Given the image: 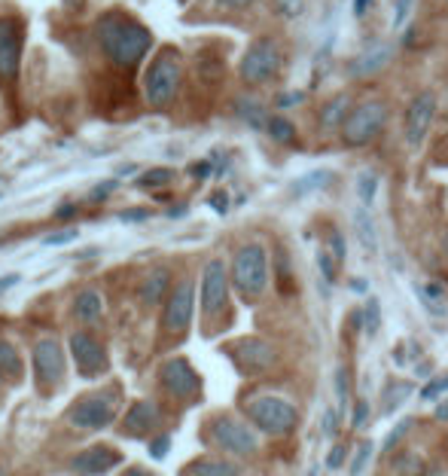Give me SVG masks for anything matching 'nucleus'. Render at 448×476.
<instances>
[{
    "label": "nucleus",
    "mask_w": 448,
    "mask_h": 476,
    "mask_svg": "<svg viewBox=\"0 0 448 476\" xmlns=\"http://www.w3.org/2000/svg\"><path fill=\"white\" fill-rule=\"evenodd\" d=\"M345 461H348V449L342 443H335L330 452H326V467L330 471H339V467H345Z\"/></svg>",
    "instance_id": "a19ab883"
},
{
    "label": "nucleus",
    "mask_w": 448,
    "mask_h": 476,
    "mask_svg": "<svg viewBox=\"0 0 448 476\" xmlns=\"http://www.w3.org/2000/svg\"><path fill=\"white\" fill-rule=\"evenodd\" d=\"M229 269L223 259H207L205 269H201V285H199V302H201V315L211 321L220 318L229 309Z\"/></svg>",
    "instance_id": "ddd939ff"
},
{
    "label": "nucleus",
    "mask_w": 448,
    "mask_h": 476,
    "mask_svg": "<svg viewBox=\"0 0 448 476\" xmlns=\"http://www.w3.org/2000/svg\"><path fill=\"white\" fill-rule=\"evenodd\" d=\"M378 187H382V181H378L376 171L366 168V171H360V174H357L354 190H357V199H360V205H363V208H372V205H376Z\"/></svg>",
    "instance_id": "c85d7f7f"
},
{
    "label": "nucleus",
    "mask_w": 448,
    "mask_h": 476,
    "mask_svg": "<svg viewBox=\"0 0 448 476\" xmlns=\"http://www.w3.org/2000/svg\"><path fill=\"white\" fill-rule=\"evenodd\" d=\"M207 202H211V208H214L216 214H226V211H229V196H226L223 190H216L214 196L207 199Z\"/></svg>",
    "instance_id": "de8ad7c7"
},
{
    "label": "nucleus",
    "mask_w": 448,
    "mask_h": 476,
    "mask_svg": "<svg viewBox=\"0 0 448 476\" xmlns=\"http://www.w3.org/2000/svg\"><path fill=\"white\" fill-rule=\"evenodd\" d=\"M409 13H412V0H393V28H397V31L406 25Z\"/></svg>",
    "instance_id": "79ce46f5"
},
{
    "label": "nucleus",
    "mask_w": 448,
    "mask_h": 476,
    "mask_svg": "<svg viewBox=\"0 0 448 476\" xmlns=\"http://www.w3.org/2000/svg\"><path fill=\"white\" fill-rule=\"evenodd\" d=\"M330 244H333V251H335V259L342 263V259H345V242H342L339 229H333V233H330Z\"/></svg>",
    "instance_id": "8fccbe9b"
},
{
    "label": "nucleus",
    "mask_w": 448,
    "mask_h": 476,
    "mask_svg": "<svg viewBox=\"0 0 448 476\" xmlns=\"http://www.w3.org/2000/svg\"><path fill=\"white\" fill-rule=\"evenodd\" d=\"M339 409L335 406H326L324 412V437H335V430H339Z\"/></svg>",
    "instance_id": "a18cd8bd"
},
{
    "label": "nucleus",
    "mask_w": 448,
    "mask_h": 476,
    "mask_svg": "<svg viewBox=\"0 0 448 476\" xmlns=\"http://www.w3.org/2000/svg\"><path fill=\"white\" fill-rule=\"evenodd\" d=\"M333 181H335V174H333L330 168H317V171H309V174H302L299 181H293L290 192H293V196H309V192L326 190Z\"/></svg>",
    "instance_id": "a878e982"
},
{
    "label": "nucleus",
    "mask_w": 448,
    "mask_h": 476,
    "mask_svg": "<svg viewBox=\"0 0 448 476\" xmlns=\"http://www.w3.org/2000/svg\"><path fill=\"white\" fill-rule=\"evenodd\" d=\"M196 315V285H192L190 275H183L181 281H174L162 302V336L181 342L186 336Z\"/></svg>",
    "instance_id": "0eeeda50"
},
{
    "label": "nucleus",
    "mask_w": 448,
    "mask_h": 476,
    "mask_svg": "<svg viewBox=\"0 0 448 476\" xmlns=\"http://www.w3.org/2000/svg\"><path fill=\"white\" fill-rule=\"evenodd\" d=\"M433 116H436V95L430 89L418 92L412 104L406 110V119H402V138H406L409 147H421L424 138L430 135Z\"/></svg>",
    "instance_id": "2eb2a0df"
},
{
    "label": "nucleus",
    "mask_w": 448,
    "mask_h": 476,
    "mask_svg": "<svg viewBox=\"0 0 448 476\" xmlns=\"http://www.w3.org/2000/svg\"><path fill=\"white\" fill-rule=\"evenodd\" d=\"M183 476H241L235 461H223V458H199L192 464H186Z\"/></svg>",
    "instance_id": "5701e85b"
},
{
    "label": "nucleus",
    "mask_w": 448,
    "mask_h": 476,
    "mask_svg": "<svg viewBox=\"0 0 448 476\" xmlns=\"http://www.w3.org/2000/svg\"><path fill=\"white\" fill-rule=\"evenodd\" d=\"M244 412H248L250 425L257 428L259 434H268V437H287L290 430L299 425L296 406L283 397H275V394H259V397H253L250 404L244 406Z\"/></svg>",
    "instance_id": "423d86ee"
},
{
    "label": "nucleus",
    "mask_w": 448,
    "mask_h": 476,
    "mask_svg": "<svg viewBox=\"0 0 448 476\" xmlns=\"http://www.w3.org/2000/svg\"><path fill=\"white\" fill-rule=\"evenodd\" d=\"M348 388H351V382H348V370L345 367H335V397H339V404H335V409H345L348 404Z\"/></svg>",
    "instance_id": "c9c22d12"
},
{
    "label": "nucleus",
    "mask_w": 448,
    "mask_h": 476,
    "mask_svg": "<svg viewBox=\"0 0 448 476\" xmlns=\"http://www.w3.org/2000/svg\"><path fill=\"white\" fill-rule=\"evenodd\" d=\"M67 425L77 430H89V434H101V430L114 428L119 421V409L110 397L104 394H80L64 412Z\"/></svg>",
    "instance_id": "1a4fd4ad"
},
{
    "label": "nucleus",
    "mask_w": 448,
    "mask_h": 476,
    "mask_svg": "<svg viewBox=\"0 0 448 476\" xmlns=\"http://www.w3.org/2000/svg\"><path fill=\"white\" fill-rule=\"evenodd\" d=\"M67 348H71V361L80 378L95 382V378L110 373V352L92 330H73L67 336Z\"/></svg>",
    "instance_id": "9b49d317"
},
{
    "label": "nucleus",
    "mask_w": 448,
    "mask_h": 476,
    "mask_svg": "<svg viewBox=\"0 0 448 476\" xmlns=\"http://www.w3.org/2000/svg\"><path fill=\"white\" fill-rule=\"evenodd\" d=\"M317 263H320V272H324V278H326V281H335V266H333V259L326 257V254H317Z\"/></svg>",
    "instance_id": "3c124183"
},
{
    "label": "nucleus",
    "mask_w": 448,
    "mask_h": 476,
    "mask_svg": "<svg viewBox=\"0 0 448 476\" xmlns=\"http://www.w3.org/2000/svg\"><path fill=\"white\" fill-rule=\"evenodd\" d=\"M162 419H165L162 406L149 397H140V400H131L129 409L123 412V419L116 421V428L129 440H149V437L162 430Z\"/></svg>",
    "instance_id": "4468645a"
},
{
    "label": "nucleus",
    "mask_w": 448,
    "mask_h": 476,
    "mask_svg": "<svg viewBox=\"0 0 448 476\" xmlns=\"http://www.w3.org/2000/svg\"><path fill=\"white\" fill-rule=\"evenodd\" d=\"M119 464H123V452L107 443L86 446V449L73 452L71 461H67V467H71L73 476H104Z\"/></svg>",
    "instance_id": "dca6fc26"
},
{
    "label": "nucleus",
    "mask_w": 448,
    "mask_h": 476,
    "mask_svg": "<svg viewBox=\"0 0 448 476\" xmlns=\"http://www.w3.org/2000/svg\"><path fill=\"white\" fill-rule=\"evenodd\" d=\"M0 199H4V192H0Z\"/></svg>",
    "instance_id": "69168bd1"
},
{
    "label": "nucleus",
    "mask_w": 448,
    "mask_h": 476,
    "mask_svg": "<svg viewBox=\"0 0 448 476\" xmlns=\"http://www.w3.org/2000/svg\"><path fill=\"white\" fill-rule=\"evenodd\" d=\"M147 452L153 461H165L168 452H171V434H165V430H159V434H153L147 440Z\"/></svg>",
    "instance_id": "2f4dec72"
},
{
    "label": "nucleus",
    "mask_w": 448,
    "mask_h": 476,
    "mask_svg": "<svg viewBox=\"0 0 448 476\" xmlns=\"http://www.w3.org/2000/svg\"><path fill=\"white\" fill-rule=\"evenodd\" d=\"M229 357L238 363L241 373H263L275 363V348L266 339H241L229 348Z\"/></svg>",
    "instance_id": "a211bd4d"
},
{
    "label": "nucleus",
    "mask_w": 448,
    "mask_h": 476,
    "mask_svg": "<svg viewBox=\"0 0 448 476\" xmlns=\"http://www.w3.org/2000/svg\"><path fill=\"white\" fill-rule=\"evenodd\" d=\"M372 4H376V0H351V13H354L357 19H363V16H369Z\"/></svg>",
    "instance_id": "09e8293b"
},
{
    "label": "nucleus",
    "mask_w": 448,
    "mask_h": 476,
    "mask_svg": "<svg viewBox=\"0 0 448 476\" xmlns=\"http://www.w3.org/2000/svg\"><path fill=\"white\" fill-rule=\"evenodd\" d=\"M21 19L0 16V80L13 83L21 71Z\"/></svg>",
    "instance_id": "f3484780"
},
{
    "label": "nucleus",
    "mask_w": 448,
    "mask_h": 476,
    "mask_svg": "<svg viewBox=\"0 0 448 476\" xmlns=\"http://www.w3.org/2000/svg\"><path fill=\"white\" fill-rule=\"evenodd\" d=\"M354 233H357V242L363 244L366 254H376L378 229H376V220H372V214L366 211V208H357L354 211Z\"/></svg>",
    "instance_id": "b1692460"
},
{
    "label": "nucleus",
    "mask_w": 448,
    "mask_h": 476,
    "mask_svg": "<svg viewBox=\"0 0 448 476\" xmlns=\"http://www.w3.org/2000/svg\"><path fill=\"white\" fill-rule=\"evenodd\" d=\"M4 388H6V382H4V378H0V397H4Z\"/></svg>",
    "instance_id": "e2e57ef3"
},
{
    "label": "nucleus",
    "mask_w": 448,
    "mask_h": 476,
    "mask_svg": "<svg viewBox=\"0 0 448 476\" xmlns=\"http://www.w3.org/2000/svg\"><path fill=\"white\" fill-rule=\"evenodd\" d=\"M235 116L241 119V123H248L250 129L266 132L268 114H266V107H263V104H259L257 98H238V101H235Z\"/></svg>",
    "instance_id": "bb28decb"
},
{
    "label": "nucleus",
    "mask_w": 448,
    "mask_h": 476,
    "mask_svg": "<svg viewBox=\"0 0 448 476\" xmlns=\"http://www.w3.org/2000/svg\"><path fill=\"white\" fill-rule=\"evenodd\" d=\"M119 190V181L116 177H110V181H101V183H95L92 190H89V202L92 205H101V202H107L110 196Z\"/></svg>",
    "instance_id": "f704fd0d"
},
{
    "label": "nucleus",
    "mask_w": 448,
    "mask_h": 476,
    "mask_svg": "<svg viewBox=\"0 0 448 476\" xmlns=\"http://www.w3.org/2000/svg\"><path fill=\"white\" fill-rule=\"evenodd\" d=\"M351 287H354L357 293H363V290H366V281H363V278H354V281H351Z\"/></svg>",
    "instance_id": "052dcab7"
},
{
    "label": "nucleus",
    "mask_w": 448,
    "mask_h": 476,
    "mask_svg": "<svg viewBox=\"0 0 448 476\" xmlns=\"http://www.w3.org/2000/svg\"><path fill=\"white\" fill-rule=\"evenodd\" d=\"M19 281H21V275H19V272L0 275V296H4V293H6V290H10V287H16Z\"/></svg>",
    "instance_id": "864d4df0"
},
{
    "label": "nucleus",
    "mask_w": 448,
    "mask_h": 476,
    "mask_svg": "<svg viewBox=\"0 0 448 476\" xmlns=\"http://www.w3.org/2000/svg\"><path fill=\"white\" fill-rule=\"evenodd\" d=\"M385 123H387V104L378 98H369L348 110L345 123H342V140L348 147H366L382 135Z\"/></svg>",
    "instance_id": "9d476101"
},
{
    "label": "nucleus",
    "mask_w": 448,
    "mask_h": 476,
    "mask_svg": "<svg viewBox=\"0 0 448 476\" xmlns=\"http://www.w3.org/2000/svg\"><path fill=\"white\" fill-rule=\"evenodd\" d=\"M201 437H205L207 446H214V449L226 452V455H235V458L253 455L259 446L257 430H253L248 421L235 419V415H226V412L207 419L205 428H201Z\"/></svg>",
    "instance_id": "20e7f679"
},
{
    "label": "nucleus",
    "mask_w": 448,
    "mask_h": 476,
    "mask_svg": "<svg viewBox=\"0 0 448 476\" xmlns=\"http://www.w3.org/2000/svg\"><path fill=\"white\" fill-rule=\"evenodd\" d=\"M186 211H190V208H186V205H177V208H168V217L171 220H174V217H183V214Z\"/></svg>",
    "instance_id": "bf43d9fd"
},
{
    "label": "nucleus",
    "mask_w": 448,
    "mask_h": 476,
    "mask_svg": "<svg viewBox=\"0 0 448 476\" xmlns=\"http://www.w3.org/2000/svg\"><path fill=\"white\" fill-rule=\"evenodd\" d=\"M409 428H412V419L400 421V425H397V428H393V430H391V434H387V440H385V446H382V452H391V449H393V446H397V443L402 440V437H406V434H409Z\"/></svg>",
    "instance_id": "ea45409f"
},
{
    "label": "nucleus",
    "mask_w": 448,
    "mask_h": 476,
    "mask_svg": "<svg viewBox=\"0 0 448 476\" xmlns=\"http://www.w3.org/2000/svg\"><path fill=\"white\" fill-rule=\"evenodd\" d=\"M448 391V376H439V378H430L427 385L421 388V397L424 400H436L439 394H445Z\"/></svg>",
    "instance_id": "58836bf2"
},
{
    "label": "nucleus",
    "mask_w": 448,
    "mask_h": 476,
    "mask_svg": "<svg viewBox=\"0 0 448 476\" xmlns=\"http://www.w3.org/2000/svg\"><path fill=\"white\" fill-rule=\"evenodd\" d=\"M309 476H317V471H311V473H309Z\"/></svg>",
    "instance_id": "0e129e2a"
},
{
    "label": "nucleus",
    "mask_w": 448,
    "mask_h": 476,
    "mask_svg": "<svg viewBox=\"0 0 448 476\" xmlns=\"http://www.w3.org/2000/svg\"><path fill=\"white\" fill-rule=\"evenodd\" d=\"M119 476H156V473H149L147 467H140V464H131V467H125Z\"/></svg>",
    "instance_id": "4d7b16f0"
},
{
    "label": "nucleus",
    "mask_w": 448,
    "mask_h": 476,
    "mask_svg": "<svg viewBox=\"0 0 448 476\" xmlns=\"http://www.w3.org/2000/svg\"><path fill=\"white\" fill-rule=\"evenodd\" d=\"M80 214V205L77 202H64V205H58L55 208V214H52V217L55 220H62V223H67V220H73Z\"/></svg>",
    "instance_id": "49530a36"
},
{
    "label": "nucleus",
    "mask_w": 448,
    "mask_h": 476,
    "mask_svg": "<svg viewBox=\"0 0 448 476\" xmlns=\"http://www.w3.org/2000/svg\"><path fill=\"white\" fill-rule=\"evenodd\" d=\"M95 40H98L101 55L119 71L138 68L153 49V31L123 10L101 13L95 21Z\"/></svg>",
    "instance_id": "f257e3e1"
},
{
    "label": "nucleus",
    "mask_w": 448,
    "mask_h": 476,
    "mask_svg": "<svg viewBox=\"0 0 448 476\" xmlns=\"http://www.w3.org/2000/svg\"><path fill=\"white\" fill-rule=\"evenodd\" d=\"M25 376V357L13 339H0V378L4 382H21Z\"/></svg>",
    "instance_id": "4be33fe9"
},
{
    "label": "nucleus",
    "mask_w": 448,
    "mask_h": 476,
    "mask_svg": "<svg viewBox=\"0 0 448 476\" xmlns=\"http://www.w3.org/2000/svg\"><path fill=\"white\" fill-rule=\"evenodd\" d=\"M229 287L244 300H259L268 287V254L259 242H244L229 263Z\"/></svg>",
    "instance_id": "7ed1b4c3"
},
{
    "label": "nucleus",
    "mask_w": 448,
    "mask_h": 476,
    "mask_svg": "<svg viewBox=\"0 0 448 476\" xmlns=\"http://www.w3.org/2000/svg\"><path fill=\"white\" fill-rule=\"evenodd\" d=\"M348 110H351V98H348V95H335V98L326 101L324 110H320V129H324V132L342 129V123H345Z\"/></svg>",
    "instance_id": "393cba45"
},
{
    "label": "nucleus",
    "mask_w": 448,
    "mask_h": 476,
    "mask_svg": "<svg viewBox=\"0 0 448 476\" xmlns=\"http://www.w3.org/2000/svg\"><path fill=\"white\" fill-rule=\"evenodd\" d=\"M266 132H268V138L275 140V144H296V125L290 123L287 116H268V123H266Z\"/></svg>",
    "instance_id": "7c9ffc66"
},
{
    "label": "nucleus",
    "mask_w": 448,
    "mask_h": 476,
    "mask_svg": "<svg viewBox=\"0 0 448 476\" xmlns=\"http://www.w3.org/2000/svg\"><path fill=\"white\" fill-rule=\"evenodd\" d=\"M391 62H393V47H391V43H385V40H376L348 64V77L351 80L376 77V73H382Z\"/></svg>",
    "instance_id": "6ab92c4d"
},
{
    "label": "nucleus",
    "mask_w": 448,
    "mask_h": 476,
    "mask_svg": "<svg viewBox=\"0 0 448 476\" xmlns=\"http://www.w3.org/2000/svg\"><path fill=\"white\" fill-rule=\"evenodd\" d=\"M80 238V229L77 226H67V229H58V233H49L43 238V248H64V244L77 242Z\"/></svg>",
    "instance_id": "72a5a7b5"
},
{
    "label": "nucleus",
    "mask_w": 448,
    "mask_h": 476,
    "mask_svg": "<svg viewBox=\"0 0 448 476\" xmlns=\"http://www.w3.org/2000/svg\"><path fill=\"white\" fill-rule=\"evenodd\" d=\"M174 168H168V166H156V168H149V171H144V174L138 177V187L140 190H162V187H171V183H174Z\"/></svg>",
    "instance_id": "c756f323"
},
{
    "label": "nucleus",
    "mask_w": 448,
    "mask_h": 476,
    "mask_svg": "<svg viewBox=\"0 0 448 476\" xmlns=\"http://www.w3.org/2000/svg\"><path fill=\"white\" fill-rule=\"evenodd\" d=\"M156 382H159L162 394H168L177 404H196L201 397V376L186 357H168L156 373Z\"/></svg>",
    "instance_id": "f8f14e48"
},
{
    "label": "nucleus",
    "mask_w": 448,
    "mask_h": 476,
    "mask_svg": "<svg viewBox=\"0 0 448 476\" xmlns=\"http://www.w3.org/2000/svg\"><path fill=\"white\" fill-rule=\"evenodd\" d=\"M378 311H382V306H378L376 300H369V306H366V311H360L363 315V321H366V333H369V336H376V330H378Z\"/></svg>",
    "instance_id": "4c0bfd02"
},
{
    "label": "nucleus",
    "mask_w": 448,
    "mask_h": 476,
    "mask_svg": "<svg viewBox=\"0 0 448 476\" xmlns=\"http://www.w3.org/2000/svg\"><path fill=\"white\" fill-rule=\"evenodd\" d=\"M149 217H153V211H149V208H125V211H119V223H125V226L147 223Z\"/></svg>",
    "instance_id": "e433bc0d"
},
{
    "label": "nucleus",
    "mask_w": 448,
    "mask_h": 476,
    "mask_svg": "<svg viewBox=\"0 0 448 476\" xmlns=\"http://www.w3.org/2000/svg\"><path fill=\"white\" fill-rule=\"evenodd\" d=\"M412 382H391L387 388H382V415H393L397 409L412 397Z\"/></svg>",
    "instance_id": "cd10ccee"
},
{
    "label": "nucleus",
    "mask_w": 448,
    "mask_h": 476,
    "mask_svg": "<svg viewBox=\"0 0 448 476\" xmlns=\"http://www.w3.org/2000/svg\"><path fill=\"white\" fill-rule=\"evenodd\" d=\"M71 318L80 324V330H92V327L104 324V296L98 287H86L73 296L71 302Z\"/></svg>",
    "instance_id": "aec40b11"
},
{
    "label": "nucleus",
    "mask_w": 448,
    "mask_h": 476,
    "mask_svg": "<svg viewBox=\"0 0 448 476\" xmlns=\"http://www.w3.org/2000/svg\"><path fill=\"white\" fill-rule=\"evenodd\" d=\"M211 174H214L211 159H199V162H192V166H190V177H192V181H207Z\"/></svg>",
    "instance_id": "37998d69"
},
{
    "label": "nucleus",
    "mask_w": 448,
    "mask_h": 476,
    "mask_svg": "<svg viewBox=\"0 0 448 476\" xmlns=\"http://www.w3.org/2000/svg\"><path fill=\"white\" fill-rule=\"evenodd\" d=\"M366 421H369V404H366V400L360 397V400L354 404V412H351V425H354V428H363Z\"/></svg>",
    "instance_id": "c03bdc74"
},
{
    "label": "nucleus",
    "mask_w": 448,
    "mask_h": 476,
    "mask_svg": "<svg viewBox=\"0 0 448 476\" xmlns=\"http://www.w3.org/2000/svg\"><path fill=\"white\" fill-rule=\"evenodd\" d=\"M31 376H34V388L49 397L64 385L67 378V354L64 345L52 336H43L34 342L31 348Z\"/></svg>",
    "instance_id": "39448f33"
},
{
    "label": "nucleus",
    "mask_w": 448,
    "mask_h": 476,
    "mask_svg": "<svg viewBox=\"0 0 448 476\" xmlns=\"http://www.w3.org/2000/svg\"><path fill=\"white\" fill-rule=\"evenodd\" d=\"M216 4H220L223 10H248V6H253L257 0H216Z\"/></svg>",
    "instance_id": "5fc2aeb1"
},
{
    "label": "nucleus",
    "mask_w": 448,
    "mask_h": 476,
    "mask_svg": "<svg viewBox=\"0 0 448 476\" xmlns=\"http://www.w3.org/2000/svg\"><path fill=\"white\" fill-rule=\"evenodd\" d=\"M174 285V278H171V269L168 266H156V269H149L144 278H140L138 285V300L144 309H156L165 302L168 290Z\"/></svg>",
    "instance_id": "412c9836"
},
{
    "label": "nucleus",
    "mask_w": 448,
    "mask_h": 476,
    "mask_svg": "<svg viewBox=\"0 0 448 476\" xmlns=\"http://www.w3.org/2000/svg\"><path fill=\"white\" fill-rule=\"evenodd\" d=\"M372 443L369 440H363L360 446H357V452H354V458H351V464H348V473L351 476H363L366 471V464H369V458H372Z\"/></svg>",
    "instance_id": "473e14b6"
},
{
    "label": "nucleus",
    "mask_w": 448,
    "mask_h": 476,
    "mask_svg": "<svg viewBox=\"0 0 448 476\" xmlns=\"http://www.w3.org/2000/svg\"><path fill=\"white\" fill-rule=\"evenodd\" d=\"M305 95L302 92H287V95H278V107L283 110V107H296L299 101H302Z\"/></svg>",
    "instance_id": "603ef678"
},
{
    "label": "nucleus",
    "mask_w": 448,
    "mask_h": 476,
    "mask_svg": "<svg viewBox=\"0 0 448 476\" xmlns=\"http://www.w3.org/2000/svg\"><path fill=\"white\" fill-rule=\"evenodd\" d=\"M283 64V49L275 37H257L250 43L248 52L241 55V64H238V77L248 86H263L268 80L278 77Z\"/></svg>",
    "instance_id": "6e6552de"
},
{
    "label": "nucleus",
    "mask_w": 448,
    "mask_h": 476,
    "mask_svg": "<svg viewBox=\"0 0 448 476\" xmlns=\"http://www.w3.org/2000/svg\"><path fill=\"white\" fill-rule=\"evenodd\" d=\"M140 86H144V101L153 110H162V107H168V104H174V98L181 95V86H183L181 52L165 47L159 55H153V62H149L144 71Z\"/></svg>",
    "instance_id": "f03ea898"
},
{
    "label": "nucleus",
    "mask_w": 448,
    "mask_h": 476,
    "mask_svg": "<svg viewBox=\"0 0 448 476\" xmlns=\"http://www.w3.org/2000/svg\"><path fill=\"white\" fill-rule=\"evenodd\" d=\"M134 171H138V166H134V162H129V166H119L116 174H119V177H129V174H134Z\"/></svg>",
    "instance_id": "13d9d810"
},
{
    "label": "nucleus",
    "mask_w": 448,
    "mask_h": 476,
    "mask_svg": "<svg viewBox=\"0 0 448 476\" xmlns=\"http://www.w3.org/2000/svg\"><path fill=\"white\" fill-rule=\"evenodd\" d=\"M421 296H424V300H427V296H430V300H443V296H445V287L433 281V285H427V287L421 290Z\"/></svg>",
    "instance_id": "6e6d98bb"
},
{
    "label": "nucleus",
    "mask_w": 448,
    "mask_h": 476,
    "mask_svg": "<svg viewBox=\"0 0 448 476\" xmlns=\"http://www.w3.org/2000/svg\"><path fill=\"white\" fill-rule=\"evenodd\" d=\"M439 419H448V406H439Z\"/></svg>",
    "instance_id": "680f3d73"
}]
</instances>
